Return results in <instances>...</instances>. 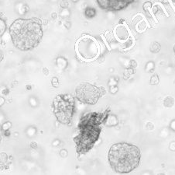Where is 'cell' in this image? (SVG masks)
I'll list each match as a JSON object with an SVG mask.
<instances>
[{
	"label": "cell",
	"instance_id": "cell-5",
	"mask_svg": "<svg viewBox=\"0 0 175 175\" xmlns=\"http://www.w3.org/2000/svg\"><path fill=\"white\" fill-rule=\"evenodd\" d=\"M75 93L77 99L80 102L93 105L97 104L106 91L102 87H97L89 83L83 82L77 86Z\"/></svg>",
	"mask_w": 175,
	"mask_h": 175
},
{
	"label": "cell",
	"instance_id": "cell-3",
	"mask_svg": "<svg viewBox=\"0 0 175 175\" xmlns=\"http://www.w3.org/2000/svg\"><path fill=\"white\" fill-rule=\"evenodd\" d=\"M141 153L139 147L128 143L112 145L109 151V162L115 172L128 174L139 167Z\"/></svg>",
	"mask_w": 175,
	"mask_h": 175
},
{
	"label": "cell",
	"instance_id": "cell-2",
	"mask_svg": "<svg viewBox=\"0 0 175 175\" xmlns=\"http://www.w3.org/2000/svg\"><path fill=\"white\" fill-rule=\"evenodd\" d=\"M9 34L16 48L30 51L37 47L42 40V24L38 18H19L11 24Z\"/></svg>",
	"mask_w": 175,
	"mask_h": 175
},
{
	"label": "cell",
	"instance_id": "cell-4",
	"mask_svg": "<svg viewBox=\"0 0 175 175\" xmlns=\"http://www.w3.org/2000/svg\"><path fill=\"white\" fill-rule=\"evenodd\" d=\"M53 110L57 121L64 125L71 123L74 112L75 103L70 94H59L54 100Z\"/></svg>",
	"mask_w": 175,
	"mask_h": 175
},
{
	"label": "cell",
	"instance_id": "cell-6",
	"mask_svg": "<svg viewBox=\"0 0 175 175\" xmlns=\"http://www.w3.org/2000/svg\"><path fill=\"white\" fill-rule=\"evenodd\" d=\"M138 0H96L99 6L104 10L120 11L135 3Z\"/></svg>",
	"mask_w": 175,
	"mask_h": 175
},
{
	"label": "cell",
	"instance_id": "cell-7",
	"mask_svg": "<svg viewBox=\"0 0 175 175\" xmlns=\"http://www.w3.org/2000/svg\"><path fill=\"white\" fill-rule=\"evenodd\" d=\"M84 15L88 19H92L96 16V10L92 7H87L84 10Z\"/></svg>",
	"mask_w": 175,
	"mask_h": 175
},
{
	"label": "cell",
	"instance_id": "cell-8",
	"mask_svg": "<svg viewBox=\"0 0 175 175\" xmlns=\"http://www.w3.org/2000/svg\"><path fill=\"white\" fill-rule=\"evenodd\" d=\"M174 54H175V45H174Z\"/></svg>",
	"mask_w": 175,
	"mask_h": 175
},
{
	"label": "cell",
	"instance_id": "cell-1",
	"mask_svg": "<svg viewBox=\"0 0 175 175\" xmlns=\"http://www.w3.org/2000/svg\"><path fill=\"white\" fill-rule=\"evenodd\" d=\"M109 111L89 112L81 117L78 125V134L74 137L78 156L89 152L99 140L102 124L107 120Z\"/></svg>",
	"mask_w": 175,
	"mask_h": 175
}]
</instances>
